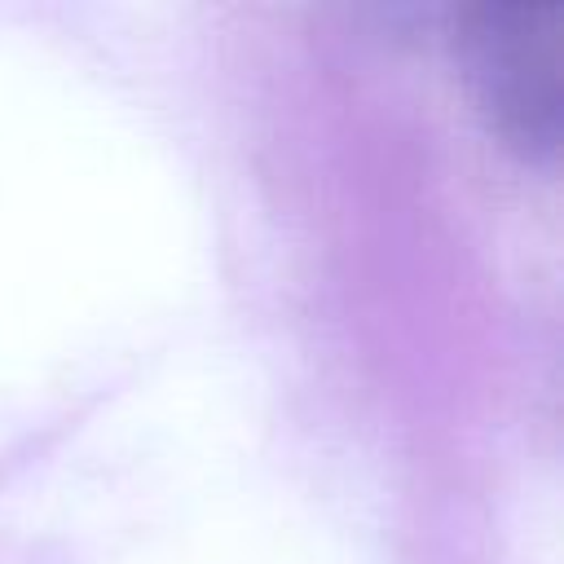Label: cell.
I'll list each match as a JSON object with an SVG mask.
<instances>
[{"label":"cell","instance_id":"6da1fadb","mask_svg":"<svg viewBox=\"0 0 564 564\" xmlns=\"http://www.w3.org/2000/svg\"><path fill=\"white\" fill-rule=\"evenodd\" d=\"M454 48L489 132L529 163H551L564 141V4H476L458 18Z\"/></svg>","mask_w":564,"mask_h":564}]
</instances>
